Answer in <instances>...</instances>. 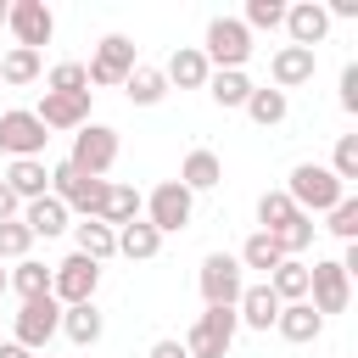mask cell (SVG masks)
Returning a JSON list of instances; mask_svg holds the SVG:
<instances>
[{
    "label": "cell",
    "instance_id": "7bdbcfd3",
    "mask_svg": "<svg viewBox=\"0 0 358 358\" xmlns=\"http://www.w3.org/2000/svg\"><path fill=\"white\" fill-rule=\"evenodd\" d=\"M17 207H22V201H17V196L0 185V224H6V218H17Z\"/></svg>",
    "mask_w": 358,
    "mask_h": 358
},
{
    "label": "cell",
    "instance_id": "d6a6232c",
    "mask_svg": "<svg viewBox=\"0 0 358 358\" xmlns=\"http://www.w3.org/2000/svg\"><path fill=\"white\" fill-rule=\"evenodd\" d=\"M291 218H296V207H291L285 190H263V196H257V224H263V235H280Z\"/></svg>",
    "mask_w": 358,
    "mask_h": 358
},
{
    "label": "cell",
    "instance_id": "7a4b0ae2",
    "mask_svg": "<svg viewBox=\"0 0 358 358\" xmlns=\"http://www.w3.org/2000/svg\"><path fill=\"white\" fill-rule=\"evenodd\" d=\"M201 56H207V67L213 73H246V62H252V34H246V22L241 17H213L207 22V39L196 45Z\"/></svg>",
    "mask_w": 358,
    "mask_h": 358
},
{
    "label": "cell",
    "instance_id": "ba28073f",
    "mask_svg": "<svg viewBox=\"0 0 358 358\" xmlns=\"http://www.w3.org/2000/svg\"><path fill=\"white\" fill-rule=\"evenodd\" d=\"M11 324H17V347H28V352H45L50 347V336L62 330V302L56 296H34V302H22L17 313H11Z\"/></svg>",
    "mask_w": 358,
    "mask_h": 358
},
{
    "label": "cell",
    "instance_id": "52a82bcc",
    "mask_svg": "<svg viewBox=\"0 0 358 358\" xmlns=\"http://www.w3.org/2000/svg\"><path fill=\"white\" fill-rule=\"evenodd\" d=\"M95 285H101V263H90V257H62V263H50V296L62 302V308H78V302H95Z\"/></svg>",
    "mask_w": 358,
    "mask_h": 358
},
{
    "label": "cell",
    "instance_id": "7402d4cb",
    "mask_svg": "<svg viewBox=\"0 0 358 358\" xmlns=\"http://www.w3.org/2000/svg\"><path fill=\"white\" fill-rule=\"evenodd\" d=\"M101 330H106V319H101V308H95V302L62 308V336H67L73 347H95V341H101Z\"/></svg>",
    "mask_w": 358,
    "mask_h": 358
},
{
    "label": "cell",
    "instance_id": "2e32d148",
    "mask_svg": "<svg viewBox=\"0 0 358 358\" xmlns=\"http://www.w3.org/2000/svg\"><path fill=\"white\" fill-rule=\"evenodd\" d=\"M313 67H319V56H313V50H302V45H280V50H274V62H268V78H274V90L285 95V90L308 84V78H313Z\"/></svg>",
    "mask_w": 358,
    "mask_h": 358
},
{
    "label": "cell",
    "instance_id": "ffe728a7",
    "mask_svg": "<svg viewBox=\"0 0 358 358\" xmlns=\"http://www.w3.org/2000/svg\"><path fill=\"white\" fill-rule=\"evenodd\" d=\"M22 224H28V235H34V241H39V235L50 241V235L73 229V213H67L56 196H39V201H28V207H22Z\"/></svg>",
    "mask_w": 358,
    "mask_h": 358
},
{
    "label": "cell",
    "instance_id": "4fadbf2b",
    "mask_svg": "<svg viewBox=\"0 0 358 358\" xmlns=\"http://www.w3.org/2000/svg\"><path fill=\"white\" fill-rule=\"evenodd\" d=\"M90 101H95V90H84V95H56V90H45V101L34 106V117L45 123V134H50V129H84V123H90Z\"/></svg>",
    "mask_w": 358,
    "mask_h": 358
},
{
    "label": "cell",
    "instance_id": "6da1fadb",
    "mask_svg": "<svg viewBox=\"0 0 358 358\" xmlns=\"http://www.w3.org/2000/svg\"><path fill=\"white\" fill-rule=\"evenodd\" d=\"M285 196H291V207H296V213H308V218H313V213H330V207L347 196V185H341L324 162H296V168H291V179H285Z\"/></svg>",
    "mask_w": 358,
    "mask_h": 358
},
{
    "label": "cell",
    "instance_id": "4dcf8cb0",
    "mask_svg": "<svg viewBox=\"0 0 358 358\" xmlns=\"http://www.w3.org/2000/svg\"><path fill=\"white\" fill-rule=\"evenodd\" d=\"M123 90H129L134 106H157V101L168 95V78H162V67H134V73L123 78Z\"/></svg>",
    "mask_w": 358,
    "mask_h": 358
},
{
    "label": "cell",
    "instance_id": "f546056e",
    "mask_svg": "<svg viewBox=\"0 0 358 358\" xmlns=\"http://www.w3.org/2000/svg\"><path fill=\"white\" fill-rule=\"evenodd\" d=\"M45 73V62H39V50H22V45H11L6 56H0V84H11V90H22V84H34Z\"/></svg>",
    "mask_w": 358,
    "mask_h": 358
},
{
    "label": "cell",
    "instance_id": "f6af8a7d",
    "mask_svg": "<svg viewBox=\"0 0 358 358\" xmlns=\"http://www.w3.org/2000/svg\"><path fill=\"white\" fill-rule=\"evenodd\" d=\"M6 11H11V0H0V28H6Z\"/></svg>",
    "mask_w": 358,
    "mask_h": 358
},
{
    "label": "cell",
    "instance_id": "44dd1931",
    "mask_svg": "<svg viewBox=\"0 0 358 358\" xmlns=\"http://www.w3.org/2000/svg\"><path fill=\"white\" fill-rule=\"evenodd\" d=\"M140 207H145V196L134 190V185H106V201H101V224L106 229H123V224H134L140 218Z\"/></svg>",
    "mask_w": 358,
    "mask_h": 358
},
{
    "label": "cell",
    "instance_id": "8fae6325",
    "mask_svg": "<svg viewBox=\"0 0 358 358\" xmlns=\"http://www.w3.org/2000/svg\"><path fill=\"white\" fill-rule=\"evenodd\" d=\"M140 62H134V39L129 34H106L101 45H95V56H90V84H123L129 73H134Z\"/></svg>",
    "mask_w": 358,
    "mask_h": 358
},
{
    "label": "cell",
    "instance_id": "d4e9b609",
    "mask_svg": "<svg viewBox=\"0 0 358 358\" xmlns=\"http://www.w3.org/2000/svg\"><path fill=\"white\" fill-rule=\"evenodd\" d=\"M274 330H280L285 341H296V347H302V341H313V336L324 330V319H319L308 302H280V319H274Z\"/></svg>",
    "mask_w": 358,
    "mask_h": 358
},
{
    "label": "cell",
    "instance_id": "603a6c76",
    "mask_svg": "<svg viewBox=\"0 0 358 358\" xmlns=\"http://www.w3.org/2000/svg\"><path fill=\"white\" fill-rule=\"evenodd\" d=\"M73 241H78V257H90V263H106V257H117V229H106L101 218H84V224H73Z\"/></svg>",
    "mask_w": 358,
    "mask_h": 358
},
{
    "label": "cell",
    "instance_id": "7dc6e473",
    "mask_svg": "<svg viewBox=\"0 0 358 358\" xmlns=\"http://www.w3.org/2000/svg\"><path fill=\"white\" fill-rule=\"evenodd\" d=\"M45 358H50V352H45Z\"/></svg>",
    "mask_w": 358,
    "mask_h": 358
},
{
    "label": "cell",
    "instance_id": "e0dca14e",
    "mask_svg": "<svg viewBox=\"0 0 358 358\" xmlns=\"http://www.w3.org/2000/svg\"><path fill=\"white\" fill-rule=\"evenodd\" d=\"M235 319H241L246 330H263V336H268V330H274V319H280V296H274V291L257 280V285H246V291H241Z\"/></svg>",
    "mask_w": 358,
    "mask_h": 358
},
{
    "label": "cell",
    "instance_id": "f1b7e54d",
    "mask_svg": "<svg viewBox=\"0 0 358 358\" xmlns=\"http://www.w3.org/2000/svg\"><path fill=\"white\" fill-rule=\"evenodd\" d=\"M280 257H285V252H280V246H274V235H263V229H252V235H246V246H241V257H235V263H241V268H257V274H263V280H268V274H274V268H280Z\"/></svg>",
    "mask_w": 358,
    "mask_h": 358
},
{
    "label": "cell",
    "instance_id": "b9f144b4",
    "mask_svg": "<svg viewBox=\"0 0 358 358\" xmlns=\"http://www.w3.org/2000/svg\"><path fill=\"white\" fill-rule=\"evenodd\" d=\"M324 17H358V0H330Z\"/></svg>",
    "mask_w": 358,
    "mask_h": 358
},
{
    "label": "cell",
    "instance_id": "3957f363",
    "mask_svg": "<svg viewBox=\"0 0 358 358\" xmlns=\"http://www.w3.org/2000/svg\"><path fill=\"white\" fill-rule=\"evenodd\" d=\"M112 162H117V129H106V123H84V129H73L67 168H78L84 179H106Z\"/></svg>",
    "mask_w": 358,
    "mask_h": 358
},
{
    "label": "cell",
    "instance_id": "5bb4252c",
    "mask_svg": "<svg viewBox=\"0 0 358 358\" xmlns=\"http://www.w3.org/2000/svg\"><path fill=\"white\" fill-rule=\"evenodd\" d=\"M285 34H291V45H302V50L324 45V34H330L324 6H319V0H296V6H285Z\"/></svg>",
    "mask_w": 358,
    "mask_h": 358
},
{
    "label": "cell",
    "instance_id": "d6986e66",
    "mask_svg": "<svg viewBox=\"0 0 358 358\" xmlns=\"http://www.w3.org/2000/svg\"><path fill=\"white\" fill-rule=\"evenodd\" d=\"M224 179V162H218V151H207V145H196L185 162H179V185L190 190V196H201V190H213Z\"/></svg>",
    "mask_w": 358,
    "mask_h": 358
},
{
    "label": "cell",
    "instance_id": "bcb514c9",
    "mask_svg": "<svg viewBox=\"0 0 358 358\" xmlns=\"http://www.w3.org/2000/svg\"><path fill=\"white\" fill-rule=\"evenodd\" d=\"M0 291H6V268H0Z\"/></svg>",
    "mask_w": 358,
    "mask_h": 358
},
{
    "label": "cell",
    "instance_id": "8d00e7d4",
    "mask_svg": "<svg viewBox=\"0 0 358 358\" xmlns=\"http://www.w3.org/2000/svg\"><path fill=\"white\" fill-rule=\"evenodd\" d=\"M324 218H330V224H324V229H330V235H341V241H347V246H352V241H358V196H341V201H336V207H330V213H324Z\"/></svg>",
    "mask_w": 358,
    "mask_h": 358
},
{
    "label": "cell",
    "instance_id": "ee69618b",
    "mask_svg": "<svg viewBox=\"0 0 358 358\" xmlns=\"http://www.w3.org/2000/svg\"><path fill=\"white\" fill-rule=\"evenodd\" d=\"M0 358H39V352H28V347H17V341H0Z\"/></svg>",
    "mask_w": 358,
    "mask_h": 358
},
{
    "label": "cell",
    "instance_id": "e575fe53",
    "mask_svg": "<svg viewBox=\"0 0 358 358\" xmlns=\"http://www.w3.org/2000/svg\"><path fill=\"white\" fill-rule=\"evenodd\" d=\"M313 229H319V224H313L308 213H296V218H291V224H285V229L274 235V246H280L285 257H302V252L313 246Z\"/></svg>",
    "mask_w": 358,
    "mask_h": 358
},
{
    "label": "cell",
    "instance_id": "5b68a950",
    "mask_svg": "<svg viewBox=\"0 0 358 358\" xmlns=\"http://www.w3.org/2000/svg\"><path fill=\"white\" fill-rule=\"evenodd\" d=\"M347 302H352V274L336 257L308 263V308L324 319V313H347Z\"/></svg>",
    "mask_w": 358,
    "mask_h": 358
},
{
    "label": "cell",
    "instance_id": "ab89813d",
    "mask_svg": "<svg viewBox=\"0 0 358 358\" xmlns=\"http://www.w3.org/2000/svg\"><path fill=\"white\" fill-rule=\"evenodd\" d=\"M341 112H358V62L341 67Z\"/></svg>",
    "mask_w": 358,
    "mask_h": 358
},
{
    "label": "cell",
    "instance_id": "60d3db41",
    "mask_svg": "<svg viewBox=\"0 0 358 358\" xmlns=\"http://www.w3.org/2000/svg\"><path fill=\"white\" fill-rule=\"evenodd\" d=\"M151 358H185V341L162 336V341H151Z\"/></svg>",
    "mask_w": 358,
    "mask_h": 358
},
{
    "label": "cell",
    "instance_id": "83f0119b",
    "mask_svg": "<svg viewBox=\"0 0 358 358\" xmlns=\"http://www.w3.org/2000/svg\"><path fill=\"white\" fill-rule=\"evenodd\" d=\"M252 90H257V84H252L246 73H235V67H229V73H207V95H213L224 112L246 106V95H252Z\"/></svg>",
    "mask_w": 358,
    "mask_h": 358
},
{
    "label": "cell",
    "instance_id": "4316f807",
    "mask_svg": "<svg viewBox=\"0 0 358 358\" xmlns=\"http://www.w3.org/2000/svg\"><path fill=\"white\" fill-rule=\"evenodd\" d=\"M6 291H17L22 302H34V296H50V268H45L39 257H22V263L6 274Z\"/></svg>",
    "mask_w": 358,
    "mask_h": 358
},
{
    "label": "cell",
    "instance_id": "9c48e42d",
    "mask_svg": "<svg viewBox=\"0 0 358 358\" xmlns=\"http://www.w3.org/2000/svg\"><path fill=\"white\" fill-rule=\"evenodd\" d=\"M190 213H196V196H190L179 179H162V185L145 196V224H151L157 235H173V229H185V224H190Z\"/></svg>",
    "mask_w": 358,
    "mask_h": 358
},
{
    "label": "cell",
    "instance_id": "cb8c5ba5",
    "mask_svg": "<svg viewBox=\"0 0 358 358\" xmlns=\"http://www.w3.org/2000/svg\"><path fill=\"white\" fill-rule=\"evenodd\" d=\"M157 252H162V235H157L145 218H134V224L117 229V257H129V263H151Z\"/></svg>",
    "mask_w": 358,
    "mask_h": 358
},
{
    "label": "cell",
    "instance_id": "ac0fdd59",
    "mask_svg": "<svg viewBox=\"0 0 358 358\" xmlns=\"http://www.w3.org/2000/svg\"><path fill=\"white\" fill-rule=\"evenodd\" d=\"M207 56L196 50V45H179L173 56H168V67H162V78H168V90L179 84V90H207Z\"/></svg>",
    "mask_w": 358,
    "mask_h": 358
},
{
    "label": "cell",
    "instance_id": "f35d334b",
    "mask_svg": "<svg viewBox=\"0 0 358 358\" xmlns=\"http://www.w3.org/2000/svg\"><path fill=\"white\" fill-rule=\"evenodd\" d=\"M330 173H336L341 185L358 179V134H341V140H336V151H330Z\"/></svg>",
    "mask_w": 358,
    "mask_h": 358
},
{
    "label": "cell",
    "instance_id": "9a60e30c",
    "mask_svg": "<svg viewBox=\"0 0 358 358\" xmlns=\"http://www.w3.org/2000/svg\"><path fill=\"white\" fill-rule=\"evenodd\" d=\"M0 185L28 207V201H39V196H50V168H45V157H22V162H11L6 173H0Z\"/></svg>",
    "mask_w": 358,
    "mask_h": 358
},
{
    "label": "cell",
    "instance_id": "8992f818",
    "mask_svg": "<svg viewBox=\"0 0 358 358\" xmlns=\"http://www.w3.org/2000/svg\"><path fill=\"white\" fill-rule=\"evenodd\" d=\"M235 330H241L235 308H207V313H196V324H190V336H185V358H224V352L235 347Z\"/></svg>",
    "mask_w": 358,
    "mask_h": 358
},
{
    "label": "cell",
    "instance_id": "277c9868",
    "mask_svg": "<svg viewBox=\"0 0 358 358\" xmlns=\"http://www.w3.org/2000/svg\"><path fill=\"white\" fill-rule=\"evenodd\" d=\"M196 285H201V302H207V308H235L241 291H246V268H241L229 252H207Z\"/></svg>",
    "mask_w": 358,
    "mask_h": 358
},
{
    "label": "cell",
    "instance_id": "7c38bea8",
    "mask_svg": "<svg viewBox=\"0 0 358 358\" xmlns=\"http://www.w3.org/2000/svg\"><path fill=\"white\" fill-rule=\"evenodd\" d=\"M6 28L17 34V45H22V50H39V45H50L56 17H50V6H45V0H11Z\"/></svg>",
    "mask_w": 358,
    "mask_h": 358
},
{
    "label": "cell",
    "instance_id": "30bf717a",
    "mask_svg": "<svg viewBox=\"0 0 358 358\" xmlns=\"http://www.w3.org/2000/svg\"><path fill=\"white\" fill-rule=\"evenodd\" d=\"M45 123L28 112V106H11V112H0V151L11 157V162H22V157H45Z\"/></svg>",
    "mask_w": 358,
    "mask_h": 358
},
{
    "label": "cell",
    "instance_id": "d590c367",
    "mask_svg": "<svg viewBox=\"0 0 358 358\" xmlns=\"http://www.w3.org/2000/svg\"><path fill=\"white\" fill-rule=\"evenodd\" d=\"M28 252H34L28 224H22V218H6V224H0V263H22Z\"/></svg>",
    "mask_w": 358,
    "mask_h": 358
},
{
    "label": "cell",
    "instance_id": "836d02e7",
    "mask_svg": "<svg viewBox=\"0 0 358 358\" xmlns=\"http://www.w3.org/2000/svg\"><path fill=\"white\" fill-rule=\"evenodd\" d=\"M45 90H56V95H84V90H90L84 62H56V67L45 73Z\"/></svg>",
    "mask_w": 358,
    "mask_h": 358
},
{
    "label": "cell",
    "instance_id": "1f68e13d",
    "mask_svg": "<svg viewBox=\"0 0 358 358\" xmlns=\"http://www.w3.org/2000/svg\"><path fill=\"white\" fill-rule=\"evenodd\" d=\"M285 112H291V101H285L280 90H252V95H246V117H252L257 129H274V123H285Z\"/></svg>",
    "mask_w": 358,
    "mask_h": 358
},
{
    "label": "cell",
    "instance_id": "484cf974",
    "mask_svg": "<svg viewBox=\"0 0 358 358\" xmlns=\"http://www.w3.org/2000/svg\"><path fill=\"white\" fill-rule=\"evenodd\" d=\"M280 302H308V263L302 257H280V268L263 280Z\"/></svg>",
    "mask_w": 358,
    "mask_h": 358
},
{
    "label": "cell",
    "instance_id": "74e56055",
    "mask_svg": "<svg viewBox=\"0 0 358 358\" xmlns=\"http://www.w3.org/2000/svg\"><path fill=\"white\" fill-rule=\"evenodd\" d=\"M246 34L252 28H285V0H246Z\"/></svg>",
    "mask_w": 358,
    "mask_h": 358
}]
</instances>
